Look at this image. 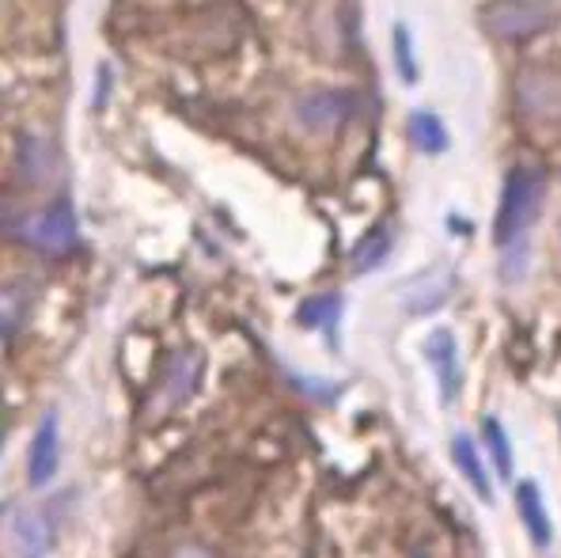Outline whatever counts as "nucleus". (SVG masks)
I'll return each mask as SVG.
<instances>
[{
  "instance_id": "f257e3e1",
  "label": "nucleus",
  "mask_w": 561,
  "mask_h": 558,
  "mask_svg": "<svg viewBox=\"0 0 561 558\" xmlns=\"http://www.w3.org/2000/svg\"><path fill=\"white\" fill-rule=\"evenodd\" d=\"M542 194H547V175L542 168H513L501 191L497 220H493V240L497 248H513L516 240H524V232L535 225L542 209Z\"/></svg>"
},
{
  "instance_id": "f03ea898",
  "label": "nucleus",
  "mask_w": 561,
  "mask_h": 558,
  "mask_svg": "<svg viewBox=\"0 0 561 558\" xmlns=\"http://www.w3.org/2000/svg\"><path fill=\"white\" fill-rule=\"evenodd\" d=\"M20 236L31 248H38L46 254H65L77 248V213H72L69 202H54V205H46L43 213L23 220Z\"/></svg>"
},
{
  "instance_id": "7ed1b4c3",
  "label": "nucleus",
  "mask_w": 561,
  "mask_h": 558,
  "mask_svg": "<svg viewBox=\"0 0 561 558\" xmlns=\"http://www.w3.org/2000/svg\"><path fill=\"white\" fill-rule=\"evenodd\" d=\"M550 23V12L542 4H524V0H497L485 8V27L501 38H527Z\"/></svg>"
},
{
  "instance_id": "20e7f679",
  "label": "nucleus",
  "mask_w": 561,
  "mask_h": 558,
  "mask_svg": "<svg viewBox=\"0 0 561 558\" xmlns=\"http://www.w3.org/2000/svg\"><path fill=\"white\" fill-rule=\"evenodd\" d=\"M425 357H428V365H433L436 380H440V396H444V403H456V396H459V380H463V365H459L456 334H451L448 327H436V331L425 339Z\"/></svg>"
},
{
  "instance_id": "39448f33",
  "label": "nucleus",
  "mask_w": 561,
  "mask_h": 558,
  "mask_svg": "<svg viewBox=\"0 0 561 558\" xmlns=\"http://www.w3.org/2000/svg\"><path fill=\"white\" fill-rule=\"evenodd\" d=\"M353 111V95L337 92V88H316L296 103V118L308 129H334L337 122H345Z\"/></svg>"
},
{
  "instance_id": "423d86ee",
  "label": "nucleus",
  "mask_w": 561,
  "mask_h": 558,
  "mask_svg": "<svg viewBox=\"0 0 561 558\" xmlns=\"http://www.w3.org/2000/svg\"><path fill=\"white\" fill-rule=\"evenodd\" d=\"M57 464H61V425H57V414H46L35 430V441H31V456H27V475L35 487H43L57 475Z\"/></svg>"
},
{
  "instance_id": "0eeeda50",
  "label": "nucleus",
  "mask_w": 561,
  "mask_h": 558,
  "mask_svg": "<svg viewBox=\"0 0 561 558\" xmlns=\"http://www.w3.org/2000/svg\"><path fill=\"white\" fill-rule=\"evenodd\" d=\"M451 289H456V277H451V270H425L421 277L402 289V308L410 311V316H425V311L440 308L444 300L451 297Z\"/></svg>"
},
{
  "instance_id": "6e6552de",
  "label": "nucleus",
  "mask_w": 561,
  "mask_h": 558,
  "mask_svg": "<svg viewBox=\"0 0 561 558\" xmlns=\"http://www.w3.org/2000/svg\"><path fill=\"white\" fill-rule=\"evenodd\" d=\"M516 509H519V521H524L527 536L535 539V547H550L554 528H550V513H547V505H542V490L535 479L516 482Z\"/></svg>"
},
{
  "instance_id": "1a4fd4ad",
  "label": "nucleus",
  "mask_w": 561,
  "mask_h": 558,
  "mask_svg": "<svg viewBox=\"0 0 561 558\" xmlns=\"http://www.w3.org/2000/svg\"><path fill=\"white\" fill-rule=\"evenodd\" d=\"M12 539L20 558H46L49 547H54V532H49L46 516L35 513V509H20L12 516Z\"/></svg>"
},
{
  "instance_id": "9d476101",
  "label": "nucleus",
  "mask_w": 561,
  "mask_h": 558,
  "mask_svg": "<svg viewBox=\"0 0 561 558\" xmlns=\"http://www.w3.org/2000/svg\"><path fill=\"white\" fill-rule=\"evenodd\" d=\"M451 456H456V467L463 471V479L470 482V490H474V494L482 498V502H490L493 487H490V475H485V464H482V456H478L474 441L459 433V437L451 441Z\"/></svg>"
},
{
  "instance_id": "9b49d317",
  "label": "nucleus",
  "mask_w": 561,
  "mask_h": 558,
  "mask_svg": "<svg viewBox=\"0 0 561 558\" xmlns=\"http://www.w3.org/2000/svg\"><path fill=\"white\" fill-rule=\"evenodd\" d=\"M407 134H410V141H414L417 152L436 156V152L448 149V129H444V122L436 118L433 111H414V114H410Z\"/></svg>"
},
{
  "instance_id": "f8f14e48",
  "label": "nucleus",
  "mask_w": 561,
  "mask_h": 558,
  "mask_svg": "<svg viewBox=\"0 0 561 558\" xmlns=\"http://www.w3.org/2000/svg\"><path fill=\"white\" fill-rule=\"evenodd\" d=\"M337 316H342V297H334V293H323V297L304 300L300 311H296V319H300V323L319 327V331H334Z\"/></svg>"
},
{
  "instance_id": "ddd939ff",
  "label": "nucleus",
  "mask_w": 561,
  "mask_h": 558,
  "mask_svg": "<svg viewBox=\"0 0 561 558\" xmlns=\"http://www.w3.org/2000/svg\"><path fill=\"white\" fill-rule=\"evenodd\" d=\"M482 433H485V445H490V453H493V467H497V475L501 479H513V441H508L501 418H493V414L485 418Z\"/></svg>"
},
{
  "instance_id": "4468645a",
  "label": "nucleus",
  "mask_w": 561,
  "mask_h": 558,
  "mask_svg": "<svg viewBox=\"0 0 561 558\" xmlns=\"http://www.w3.org/2000/svg\"><path fill=\"white\" fill-rule=\"evenodd\" d=\"M20 168L31 183H43V179L49 175V168H54V152H49V145L35 141V137H23L20 141Z\"/></svg>"
},
{
  "instance_id": "2eb2a0df",
  "label": "nucleus",
  "mask_w": 561,
  "mask_h": 558,
  "mask_svg": "<svg viewBox=\"0 0 561 558\" xmlns=\"http://www.w3.org/2000/svg\"><path fill=\"white\" fill-rule=\"evenodd\" d=\"M387 251H391V232H387V228H376V232H368L365 240L357 243V251H353V270L365 274V270L379 266V262L387 259Z\"/></svg>"
},
{
  "instance_id": "dca6fc26",
  "label": "nucleus",
  "mask_w": 561,
  "mask_h": 558,
  "mask_svg": "<svg viewBox=\"0 0 561 558\" xmlns=\"http://www.w3.org/2000/svg\"><path fill=\"white\" fill-rule=\"evenodd\" d=\"M394 65H399V77L407 84H417V61H414V43H410L407 23H394Z\"/></svg>"
},
{
  "instance_id": "f3484780",
  "label": "nucleus",
  "mask_w": 561,
  "mask_h": 558,
  "mask_svg": "<svg viewBox=\"0 0 561 558\" xmlns=\"http://www.w3.org/2000/svg\"><path fill=\"white\" fill-rule=\"evenodd\" d=\"M175 558H213V555L202 551V547H183V551H175Z\"/></svg>"
}]
</instances>
